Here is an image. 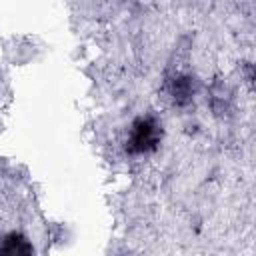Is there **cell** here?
Returning a JSON list of instances; mask_svg holds the SVG:
<instances>
[{"mask_svg": "<svg viewBox=\"0 0 256 256\" xmlns=\"http://www.w3.org/2000/svg\"><path fill=\"white\" fill-rule=\"evenodd\" d=\"M156 140V132H154V126L150 122H140L134 130V140L132 144L138 148V150H144L148 148L152 142Z\"/></svg>", "mask_w": 256, "mask_h": 256, "instance_id": "obj_1", "label": "cell"}]
</instances>
